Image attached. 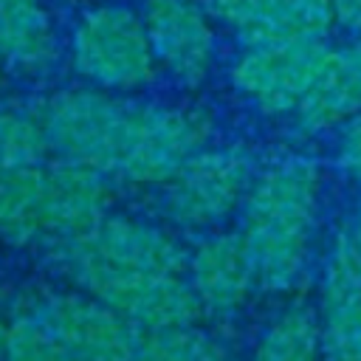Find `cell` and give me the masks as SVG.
Instances as JSON below:
<instances>
[{"mask_svg":"<svg viewBox=\"0 0 361 361\" xmlns=\"http://www.w3.org/2000/svg\"><path fill=\"white\" fill-rule=\"evenodd\" d=\"M319 172L307 158H282L248 189L243 240L248 245L257 285L265 290L290 288L307 259L316 214Z\"/></svg>","mask_w":361,"mask_h":361,"instance_id":"1","label":"cell"},{"mask_svg":"<svg viewBox=\"0 0 361 361\" xmlns=\"http://www.w3.org/2000/svg\"><path fill=\"white\" fill-rule=\"evenodd\" d=\"M48 138L39 116L23 110H0V175L42 164Z\"/></svg>","mask_w":361,"mask_h":361,"instance_id":"20","label":"cell"},{"mask_svg":"<svg viewBox=\"0 0 361 361\" xmlns=\"http://www.w3.org/2000/svg\"><path fill=\"white\" fill-rule=\"evenodd\" d=\"M341 240H344V245H347V251H350V259H353V265H355L358 276H361V212H358V217H355L353 228L341 234Z\"/></svg>","mask_w":361,"mask_h":361,"instance_id":"25","label":"cell"},{"mask_svg":"<svg viewBox=\"0 0 361 361\" xmlns=\"http://www.w3.org/2000/svg\"><path fill=\"white\" fill-rule=\"evenodd\" d=\"M135 361H231L226 350L195 324L138 330Z\"/></svg>","mask_w":361,"mask_h":361,"instance_id":"19","label":"cell"},{"mask_svg":"<svg viewBox=\"0 0 361 361\" xmlns=\"http://www.w3.org/2000/svg\"><path fill=\"white\" fill-rule=\"evenodd\" d=\"M31 313L79 361H135L138 327L90 293L48 296Z\"/></svg>","mask_w":361,"mask_h":361,"instance_id":"8","label":"cell"},{"mask_svg":"<svg viewBox=\"0 0 361 361\" xmlns=\"http://www.w3.org/2000/svg\"><path fill=\"white\" fill-rule=\"evenodd\" d=\"M257 282L243 234H212L189 257V285L209 313H234Z\"/></svg>","mask_w":361,"mask_h":361,"instance_id":"11","label":"cell"},{"mask_svg":"<svg viewBox=\"0 0 361 361\" xmlns=\"http://www.w3.org/2000/svg\"><path fill=\"white\" fill-rule=\"evenodd\" d=\"M0 240L8 245L45 243V166L0 175Z\"/></svg>","mask_w":361,"mask_h":361,"instance_id":"16","label":"cell"},{"mask_svg":"<svg viewBox=\"0 0 361 361\" xmlns=\"http://www.w3.org/2000/svg\"><path fill=\"white\" fill-rule=\"evenodd\" d=\"M322 350L327 361H361V276L344 240L327 262L322 290Z\"/></svg>","mask_w":361,"mask_h":361,"instance_id":"13","label":"cell"},{"mask_svg":"<svg viewBox=\"0 0 361 361\" xmlns=\"http://www.w3.org/2000/svg\"><path fill=\"white\" fill-rule=\"evenodd\" d=\"M3 353L6 361H79L39 324L34 313H25L11 322Z\"/></svg>","mask_w":361,"mask_h":361,"instance_id":"21","label":"cell"},{"mask_svg":"<svg viewBox=\"0 0 361 361\" xmlns=\"http://www.w3.org/2000/svg\"><path fill=\"white\" fill-rule=\"evenodd\" d=\"M254 161L243 147L200 149L161 189V209L180 226H212L223 220L251 189Z\"/></svg>","mask_w":361,"mask_h":361,"instance_id":"5","label":"cell"},{"mask_svg":"<svg viewBox=\"0 0 361 361\" xmlns=\"http://www.w3.org/2000/svg\"><path fill=\"white\" fill-rule=\"evenodd\" d=\"M338 161L341 166L361 183V113L347 118L338 141Z\"/></svg>","mask_w":361,"mask_h":361,"instance_id":"23","label":"cell"},{"mask_svg":"<svg viewBox=\"0 0 361 361\" xmlns=\"http://www.w3.org/2000/svg\"><path fill=\"white\" fill-rule=\"evenodd\" d=\"M133 118L135 104L113 99L102 87L54 93L39 110L48 147L59 161L82 164L96 172H118Z\"/></svg>","mask_w":361,"mask_h":361,"instance_id":"3","label":"cell"},{"mask_svg":"<svg viewBox=\"0 0 361 361\" xmlns=\"http://www.w3.org/2000/svg\"><path fill=\"white\" fill-rule=\"evenodd\" d=\"M330 54L333 48L322 39L248 45V51L237 59L231 79L265 113L299 110L324 73Z\"/></svg>","mask_w":361,"mask_h":361,"instance_id":"7","label":"cell"},{"mask_svg":"<svg viewBox=\"0 0 361 361\" xmlns=\"http://www.w3.org/2000/svg\"><path fill=\"white\" fill-rule=\"evenodd\" d=\"M276 3L279 0H206V11L245 37L274 11Z\"/></svg>","mask_w":361,"mask_h":361,"instance_id":"22","label":"cell"},{"mask_svg":"<svg viewBox=\"0 0 361 361\" xmlns=\"http://www.w3.org/2000/svg\"><path fill=\"white\" fill-rule=\"evenodd\" d=\"M6 336H8V324H6L3 316H0V350L6 347Z\"/></svg>","mask_w":361,"mask_h":361,"instance_id":"26","label":"cell"},{"mask_svg":"<svg viewBox=\"0 0 361 361\" xmlns=\"http://www.w3.org/2000/svg\"><path fill=\"white\" fill-rule=\"evenodd\" d=\"M0 56L20 71H45L56 56L42 0H0Z\"/></svg>","mask_w":361,"mask_h":361,"instance_id":"15","label":"cell"},{"mask_svg":"<svg viewBox=\"0 0 361 361\" xmlns=\"http://www.w3.org/2000/svg\"><path fill=\"white\" fill-rule=\"evenodd\" d=\"M59 268L85 288L93 299L113 307L138 330L183 327L200 316V302L180 274H152L138 268L113 265L85 248L79 240L54 245Z\"/></svg>","mask_w":361,"mask_h":361,"instance_id":"2","label":"cell"},{"mask_svg":"<svg viewBox=\"0 0 361 361\" xmlns=\"http://www.w3.org/2000/svg\"><path fill=\"white\" fill-rule=\"evenodd\" d=\"M336 23L333 0H279L274 11L243 37L245 45H274V42H302L322 39Z\"/></svg>","mask_w":361,"mask_h":361,"instance_id":"17","label":"cell"},{"mask_svg":"<svg viewBox=\"0 0 361 361\" xmlns=\"http://www.w3.org/2000/svg\"><path fill=\"white\" fill-rule=\"evenodd\" d=\"M361 113V37L330 54L316 87L299 104V127L305 133L327 130Z\"/></svg>","mask_w":361,"mask_h":361,"instance_id":"14","label":"cell"},{"mask_svg":"<svg viewBox=\"0 0 361 361\" xmlns=\"http://www.w3.org/2000/svg\"><path fill=\"white\" fill-rule=\"evenodd\" d=\"M0 79H3V56H0Z\"/></svg>","mask_w":361,"mask_h":361,"instance_id":"27","label":"cell"},{"mask_svg":"<svg viewBox=\"0 0 361 361\" xmlns=\"http://www.w3.org/2000/svg\"><path fill=\"white\" fill-rule=\"evenodd\" d=\"M206 138L209 124L189 110L135 104V118L118 175L133 183L164 186L200 149H206Z\"/></svg>","mask_w":361,"mask_h":361,"instance_id":"6","label":"cell"},{"mask_svg":"<svg viewBox=\"0 0 361 361\" xmlns=\"http://www.w3.org/2000/svg\"><path fill=\"white\" fill-rule=\"evenodd\" d=\"M79 243L96 257L124 268L152 274H183L189 268L186 251L166 231L133 217H104L99 228Z\"/></svg>","mask_w":361,"mask_h":361,"instance_id":"12","label":"cell"},{"mask_svg":"<svg viewBox=\"0 0 361 361\" xmlns=\"http://www.w3.org/2000/svg\"><path fill=\"white\" fill-rule=\"evenodd\" d=\"M322 330L307 307L282 313L259 338L251 361H316Z\"/></svg>","mask_w":361,"mask_h":361,"instance_id":"18","label":"cell"},{"mask_svg":"<svg viewBox=\"0 0 361 361\" xmlns=\"http://www.w3.org/2000/svg\"><path fill=\"white\" fill-rule=\"evenodd\" d=\"M73 68L102 90H133L152 79L155 51L144 20L124 6L87 11L73 31Z\"/></svg>","mask_w":361,"mask_h":361,"instance_id":"4","label":"cell"},{"mask_svg":"<svg viewBox=\"0 0 361 361\" xmlns=\"http://www.w3.org/2000/svg\"><path fill=\"white\" fill-rule=\"evenodd\" d=\"M107 209L102 172L59 161L45 166V245L82 240L99 228Z\"/></svg>","mask_w":361,"mask_h":361,"instance_id":"10","label":"cell"},{"mask_svg":"<svg viewBox=\"0 0 361 361\" xmlns=\"http://www.w3.org/2000/svg\"><path fill=\"white\" fill-rule=\"evenodd\" d=\"M197 0H141V20L155 59L183 85H200L212 65L214 37Z\"/></svg>","mask_w":361,"mask_h":361,"instance_id":"9","label":"cell"},{"mask_svg":"<svg viewBox=\"0 0 361 361\" xmlns=\"http://www.w3.org/2000/svg\"><path fill=\"white\" fill-rule=\"evenodd\" d=\"M333 14L344 28L361 31V0H333Z\"/></svg>","mask_w":361,"mask_h":361,"instance_id":"24","label":"cell"}]
</instances>
